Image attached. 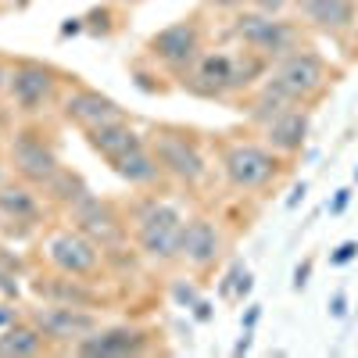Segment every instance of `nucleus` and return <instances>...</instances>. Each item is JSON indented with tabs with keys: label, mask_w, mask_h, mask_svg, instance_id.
<instances>
[{
	"label": "nucleus",
	"mask_w": 358,
	"mask_h": 358,
	"mask_svg": "<svg viewBox=\"0 0 358 358\" xmlns=\"http://www.w3.org/2000/svg\"><path fill=\"white\" fill-rule=\"evenodd\" d=\"M219 255H222V229L204 215L187 219L183 236H179V258L190 268H208L219 262Z\"/></svg>",
	"instance_id": "11"
},
{
	"label": "nucleus",
	"mask_w": 358,
	"mask_h": 358,
	"mask_svg": "<svg viewBox=\"0 0 358 358\" xmlns=\"http://www.w3.org/2000/svg\"><path fill=\"white\" fill-rule=\"evenodd\" d=\"M241 273H244V265H233L229 273H226V280H222V287H219L222 297H233V287H236V280H241Z\"/></svg>",
	"instance_id": "27"
},
{
	"label": "nucleus",
	"mask_w": 358,
	"mask_h": 358,
	"mask_svg": "<svg viewBox=\"0 0 358 358\" xmlns=\"http://www.w3.org/2000/svg\"><path fill=\"white\" fill-rule=\"evenodd\" d=\"M147 348V334L136 330V326H97L94 334H86L76 351L79 355H90V358H122V355H136Z\"/></svg>",
	"instance_id": "14"
},
{
	"label": "nucleus",
	"mask_w": 358,
	"mask_h": 358,
	"mask_svg": "<svg viewBox=\"0 0 358 358\" xmlns=\"http://www.w3.org/2000/svg\"><path fill=\"white\" fill-rule=\"evenodd\" d=\"M54 90H57V76H54V69H47V65L22 62V65L11 69L8 94H11V101L18 104V111H25V115H33V111H40L43 104H50Z\"/></svg>",
	"instance_id": "10"
},
{
	"label": "nucleus",
	"mask_w": 358,
	"mask_h": 358,
	"mask_svg": "<svg viewBox=\"0 0 358 358\" xmlns=\"http://www.w3.org/2000/svg\"><path fill=\"white\" fill-rule=\"evenodd\" d=\"M251 351V330H244V337L233 344V355H248Z\"/></svg>",
	"instance_id": "33"
},
{
	"label": "nucleus",
	"mask_w": 358,
	"mask_h": 358,
	"mask_svg": "<svg viewBox=\"0 0 358 358\" xmlns=\"http://www.w3.org/2000/svg\"><path fill=\"white\" fill-rule=\"evenodd\" d=\"M11 155H15V169L29 179V183H40V187H47L54 179V172L62 169V165H57V155L50 151L43 140H33V136H22L11 147Z\"/></svg>",
	"instance_id": "17"
},
{
	"label": "nucleus",
	"mask_w": 358,
	"mask_h": 358,
	"mask_svg": "<svg viewBox=\"0 0 358 358\" xmlns=\"http://www.w3.org/2000/svg\"><path fill=\"white\" fill-rule=\"evenodd\" d=\"M47 348V337L40 334L36 322H11L0 330V355L4 358H29Z\"/></svg>",
	"instance_id": "20"
},
{
	"label": "nucleus",
	"mask_w": 358,
	"mask_h": 358,
	"mask_svg": "<svg viewBox=\"0 0 358 358\" xmlns=\"http://www.w3.org/2000/svg\"><path fill=\"white\" fill-rule=\"evenodd\" d=\"M330 315H334V319H344V315H348V297H344V290H337V294L330 297Z\"/></svg>",
	"instance_id": "29"
},
{
	"label": "nucleus",
	"mask_w": 358,
	"mask_h": 358,
	"mask_svg": "<svg viewBox=\"0 0 358 358\" xmlns=\"http://www.w3.org/2000/svg\"><path fill=\"white\" fill-rule=\"evenodd\" d=\"M0 215L15 222H36L40 219V201L25 187H0Z\"/></svg>",
	"instance_id": "21"
},
{
	"label": "nucleus",
	"mask_w": 358,
	"mask_h": 358,
	"mask_svg": "<svg viewBox=\"0 0 358 358\" xmlns=\"http://www.w3.org/2000/svg\"><path fill=\"white\" fill-rule=\"evenodd\" d=\"M262 319V305H248V315H244V330H255V322Z\"/></svg>",
	"instance_id": "32"
},
{
	"label": "nucleus",
	"mask_w": 358,
	"mask_h": 358,
	"mask_svg": "<svg viewBox=\"0 0 358 358\" xmlns=\"http://www.w3.org/2000/svg\"><path fill=\"white\" fill-rule=\"evenodd\" d=\"M0 187H4V165H0Z\"/></svg>",
	"instance_id": "39"
},
{
	"label": "nucleus",
	"mask_w": 358,
	"mask_h": 358,
	"mask_svg": "<svg viewBox=\"0 0 358 358\" xmlns=\"http://www.w3.org/2000/svg\"><path fill=\"white\" fill-rule=\"evenodd\" d=\"M8 83H11V69L0 65V90H8Z\"/></svg>",
	"instance_id": "37"
},
{
	"label": "nucleus",
	"mask_w": 358,
	"mask_h": 358,
	"mask_svg": "<svg viewBox=\"0 0 358 358\" xmlns=\"http://www.w3.org/2000/svg\"><path fill=\"white\" fill-rule=\"evenodd\" d=\"M326 83H330V65H326L322 54H315L308 47L305 50L297 47V50L283 54L268 69V79H265V86L290 104H312L326 90Z\"/></svg>",
	"instance_id": "2"
},
{
	"label": "nucleus",
	"mask_w": 358,
	"mask_h": 358,
	"mask_svg": "<svg viewBox=\"0 0 358 358\" xmlns=\"http://www.w3.org/2000/svg\"><path fill=\"white\" fill-rule=\"evenodd\" d=\"M65 118L76 122V126H83V129H94V126L122 118V108H118L111 97L97 94V90H76V94L65 97Z\"/></svg>",
	"instance_id": "15"
},
{
	"label": "nucleus",
	"mask_w": 358,
	"mask_h": 358,
	"mask_svg": "<svg viewBox=\"0 0 358 358\" xmlns=\"http://www.w3.org/2000/svg\"><path fill=\"white\" fill-rule=\"evenodd\" d=\"M33 322L40 326V334L47 341H57V344H79L86 334L97 330V315L86 312L83 305H43L33 312Z\"/></svg>",
	"instance_id": "9"
},
{
	"label": "nucleus",
	"mask_w": 358,
	"mask_h": 358,
	"mask_svg": "<svg viewBox=\"0 0 358 358\" xmlns=\"http://www.w3.org/2000/svg\"><path fill=\"white\" fill-rule=\"evenodd\" d=\"M111 169L126 179V183H133V187H151L155 179L162 176V165H158V158H155V151L147 143H140V147H133V151H126L122 158H115L111 162Z\"/></svg>",
	"instance_id": "19"
},
{
	"label": "nucleus",
	"mask_w": 358,
	"mask_h": 358,
	"mask_svg": "<svg viewBox=\"0 0 358 358\" xmlns=\"http://www.w3.org/2000/svg\"><path fill=\"white\" fill-rule=\"evenodd\" d=\"M172 297H176V305H183V308H194L197 305V290L190 287V283H172Z\"/></svg>",
	"instance_id": "25"
},
{
	"label": "nucleus",
	"mask_w": 358,
	"mask_h": 358,
	"mask_svg": "<svg viewBox=\"0 0 358 358\" xmlns=\"http://www.w3.org/2000/svg\"><path fill=\"white\" fill-rule=\"evenodd\" d=\"M251 287H255V280H251V273L244 268L241 280H236V287H233V297H248V294H251Z\"/></svg>",
	"instance_id": "30"
},
{
	"label": "nucleus",
	"mask_w": 358,
	"mask_h": 358,
	"mask_svg": "<svg viewBox=\"0 0 358 358\" xmlns=\"http://www.w3.org/2000/svg\"><path fill=\"white\" fill-rule=\"evenodd\" d=\"M305 194H308V187H305V183H297V187H294V197H290L287 204H290V208H297V204L305 201Z\"/></svg>",
	"instance_id": "36"
},
{
	"label": "nucleus",
	"mask_w": 358,
	"mask_h": 358,
	"mask_svg": "<svg viewBox=\"0 0 358 358\" xmlns=\"http://www.w3.org/2000/svg\"><path fill=\"white\" fill-rule=\"evenodd\" d=\"M79 29H83V18H69V22L62 25V36H76Z\"/></svg>",
	"instance_id": "35"
},
{
	"label": "nucleus",
	"mask_w": 358,
	"mask_h": 358,
	"mask_svg": "<svg viewBox=\"0 0 358 358\" xmlns=\"http://www.w3.org/2000/svg\"><path fill=\"white\" fill-rule=\"evenodd\" d=\"M251 11H265V15H283L294 0H244Z\"/></svg>",
	"instance_id": "23"
},
{
	"label": "nucleus",
	"mask_w": 358,
	"mask_h": 358,
	"mask_svg": "<svg viewBox=\"0 0 358 358\" xmlns=\"http://www.w3.org/2000/svg\"><path fill=\"white\" fill-rule=\"evenodd\" d=\"M265 72V57L255 50H244L241 57L236 54H201L197 65L187 72V83L194 94L204 97H226L233 90H244L255 83V76Z\"/></svg>",
	"instance_id": "1"
},
{
	"label": "nucleus",
	"mask_w": 358,
	"mask_h": 358,
	"mask_svg": "<svg viewBox=\"0 0 358 358\" xmlns=\"http://www.w3.org/2000/svg\"><path fill=\"white\" fill-rule=\"evenodd\" d=\"M151 54L162 65H169L172 72H190L197 65V57L204 54L201 50V25L194 18H183V22L162 29V33L151 36Z\"/></svg>",
	"instance_id": "8"
},
{
	"label": "nucleus",
	"mask_w": 358,
	"mask_h": 358,
	"mask_svg": "<svg viewBox=\"0 0 358 358\" xmlns=\"http://www.w3.org/2000/svg\"><path fill=\"white\" fill-rule=\"evenodd\" d=\"M294 4L315 29H322V33H330V36L348 33L358 18L355 0H294Z\"/></svg>",
	"instance_id": "16"
},
{
	"label": "nucleus",
	"mask_w": 358,
	"mask_h": 358,
	"mask_svg": "<svg viewBox=\"0 0 358 358\" xmlns=\"http://www.w3.org/2000/svg\"><path fill=\"white\" fill-rule=\"evenodd\" d=\"M222 176L233 190L255 194L265 190L280 176V155L268 143H244L236 140L222 151Z\"/></svg>",
	"instance_id": "5"
},
{
	"label": "nucleus",
	"mask_w": 358,
	"mask_h": 358,
	"mask_svg": "<svg viewBox=\"0 0 358 358\" xmlns=\"http://www.w3.org/2000/svg\"><path fill=\"white\" fill-rule=\"evenodd\" d=\"M308 276H312V258H305L301 265L294 268V290H305L308 287Z\"/></svg>",
	"instance_id": "26"
},
{
	"label": "nucleus",
	"mask_w": 358,
	"mask_h": 358,
	"mask_svg": "<svg viewBox=\"0 0 358 358\" xmlns=\"http://www.w3.org/2000/svg\"><path fill=\"white\" fill-rule=\"evenodd\" d=\"M151 151H155L162 172L176 176L179 183H187V187L201 183L204 172H208V162H204V155H201V147H197L194 140H187L183 133H169V129H165V133H155Z\"/></svg>",
	"instance_id": "7"
},
{
	"label": "nucleus",
	"mask_w": 358,
	"mask_h": 358,
	"mask_svg": "<svg viewBox=\"0 0 358 358\" xmlns=\"http://www.w3.org/2000/svg\"><path fill=\"white\" fill-rule=\"evenodd\" d=\"M183 212L172 201H147L136 212V248L151 262L179 258V236H183Z\"/></svg>",
	"instance_id": "3"
},
{
	"label": "nucleus",
	"mask_w": 358,
	"mask_h": 358,
	"mask_svg": "<svg viewBox=\"0 0 358 358\" xmlns=\"http://www.w3.org/2000/svg\"><path fill=\"white\" fill-rule=\"evenodd\" d=\"M11 322H18L15 308H8V305H0V330H4V326H11Z\"/></svg>",
	"instance_id": "34"
},
{
	"label": "nucleus",
	"mask_w": 358,
	"mask_h": 358,
	"mask_svg": "<svg viewBox=\"0 0 358 358\" xmlns=\"http://www.w3.org/2000/svg\"><path fill=\"white\" fill-rule=\"evenodd\" d=\"M262 136L280 158L297 155L305 147V140H308V111H305V104H290L280 115H273L262 126Z\"/></svg>",
	"instance_id": "13"
},
{
	"label": "nucleus",
	"mask_w": 358,
	"mask_h": 358,
	"mask_svg": "<svg viewBox=\"0 0 358 358\" xmlns=\"http://www.w3.org/2000/svg\"><path fill=\"white\" fill-rule=\"evenodd\" d=\"M43 251H47V262L62 276L86 280V276H94L101 268V251L83 229H57V233H50Z\"/></svg>",
	"instance_id": "6"
},
{
	"label": "nucleus",
	"mask_w": 358,
	"mask_h": 358,
	"mask_svg": "<svg viewBox=\"0 0 358 358\" xmlns=\"http://www.w3.org/2000/svg\"><path fill=\"white\" fill-rule=\"evenodd\" d=\"M79 283H83V280H76V276L57 280V283H50V287H43V283H40V294L54 297L57 305H90V290H83Z\"/></svg>",
	"instance_id": "22"
},
{
	"label": "nucleus",
	"mask_w": 358,
	"mask_h": 358,
	"mask_svg": "<svg viewBox=\"0 0 358 358\" xmlns=\"http://www.w3.org/2000/svg\"><path fill=\"white\" fill-rule=\"evenodd\" d=\"M194 319H197V322H208V319H212V301H201V297H197V305H194Z\"/></svg>",
	"instance_id": "31"
},
{
	"label": "nucleus",
	"mask_w": 358,
	"mask_h": 358,
	"mask_svg": "<svg viewBox=\"0 0 358 358\" xmlns=\"http://www.w3.org/2000/svg\"><path fill=\"white\" fill-rule=\"evenodd\" d=\"M72 219H76V226L90 236V241L101 244V248H111V244L122 241V222H118L115 208L108 201H97V197L83 194L72 204Z\"/></svg>",
	"instance_id": "12"
},
{
	"label": "nucleus",
	"mask_w": 358,
	"mask_h": 358,
	"mask_svg": "<svg viewBox=\"0 0 358 358\" xmlns=\"http://www.w3.org/2000/svg\"><path fill=\"white\" fill-rule=\"evenodd\" d=\"M348 201H351V187H341L334 194V201H330V215H341L344 208H348Z\"/></svg>",
	"instance_id": "28"
},
{
	"label": "nucleus",
	"mask_w": 358,
	"mask_h": 358,
	"mask_svg": "<svg viewBox=\"0 0 358 358\" xmlns=\"http://www.w3.org/2000/svg\"><path fill=\"white\" fill-rule=\"evenodd\" d=\"M355 258H358V241H344V244L334 248L330 265H348V262H355Z\"/></svg>",
	"instance_id": "24"
},
{
	"label": "nucleus",
	"mask_w": 358,
	"mask_h": 358,
	"mask_svg": "<svg viewBox=\"0 0 358 358\" xmlns=\"http://www.w3.org/2000/svg\"><path fill=\"white\" fill-rule=\"evenodd\" d=\"M8 4H18L22 8V4H29V0H8Z\"/></svg>",
	"instance_id": "38"
},
{
	"label": "nucleus",
	"mask_w": 358,
	"mask_h": 358,
	"mask_svg": "<svg viewBox=\"0 0 358 358\" xmlns=\"http://www.w3.org/2000/svg\"><path fill=\"white\" fill-rule=\"evenodd\" d=\"M355 179H358V169H355Z\"/></svg>",
	"instance_id": "40"
},
{
	"label": "nucleus",
	"mask_w": 358,
	"mask_h": 358,
	"mask_svg": "<svg viewBox=\"0 0 358 358\" xmlns=\"http://www.w3.org/2000/svg\"><path fill=\"white\" fill-rule=\"evenodd\" d=\"M86 140L90 147L111 165L115 158H122L126 151H133V147H140V133L126 122V118H115V122H104V126H94V129H86Z\"/></svg>",
	"instance_id": "18"
},
{
	"label": "nucleus",
	"mask_w": 358,
	"mask_h": 358,
	"mask_svg": "<svg viewBox=\"0 0 358 358\" xmlns=\"http://www.w3.org/2000/svg\"><path fill=\"white\" fill-rule=\"evenodd\" d=\"M233 36L248 50L262 54L265 62H280L283 54L297 50V25L287 22L283 15H265V11H241L233 18Z\"/></svg>",
	"instance_id": "4"
}]
</instances>
